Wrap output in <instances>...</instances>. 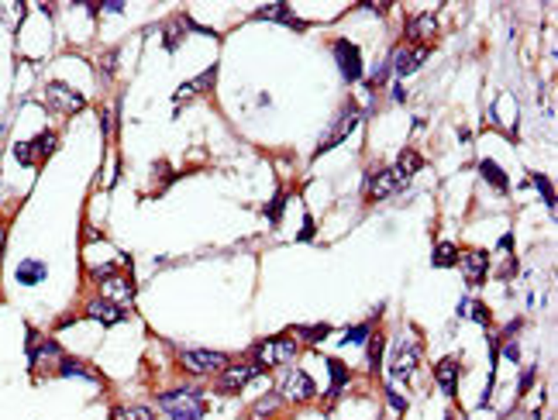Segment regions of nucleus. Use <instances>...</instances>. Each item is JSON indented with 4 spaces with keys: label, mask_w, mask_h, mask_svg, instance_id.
I'll return each mask as SVG.
<instances>
[{
    "label": "nucleus",
    "mask_w": 558,
    "mask_h": 420,
    "mask_svg": "<svg viewBox=\"0 0 558 420\" xmlns=\"http://www.w3.org/2000/svg\"><path fill=\"white\" fill-rule=\"evenodd\" d=\"M159 407L165 410L169 420H203V414H207L203 393L193 389V386H179V389L159 393Z\"/></svg>",
    "instance_id": "f257e3e1"
},
{
    "label": "nucleus",
    "mask_w": 558,
    "mask_h": 420,
    "mask_svg": "<svg viewBox=\"0 0 558 420\" xmlns=\"http://www.w3.org/2000/svg\"><path fill=\"white\" fill-rule=\"evenodd\" d=\"M300 351V344L293 341L290 335H276V337H266L252 348V362H259L262 369H276L283 362H293Z\"/></svg>",
    "instance_id": "f03ea898"
},
{
    "label": "nucleus",
    "mask_w": 558,
    "mask_h": 420,
    "mask_svg": "<svg viewBox=\"0 0 558 420\" xmlns=\"http://www.w3.org/2000/svg\"><path fill=\"white\" fill-rule=\"evenodd\" d=\"M179 365L190 376H214V372H221L228 365V355L224 351H210V348H186V351H179Z\"/></svg>",
    "instance_id": "7ed1b4c3"
},
{
    "label": "nucleus",
    "mask_w": 558,
    "mask_h": 420,
    "mask_svg": "<svg viewBox=\"0 0 558 420\" xmlns=\"http://www.w3.org/2000/svg\"><path fill=\"white\" fill-rule=\"evenodd\" d=\"M266 372L259 362H238V365H224L221 369V376H217V393H224V396H231V393H241L252 379H259Z\"/></svg>",
    "instance_id": "20e7f679"
},
{
    "label": "nucleus",
    "mask_w": 558,
    "mask_h": 420,
    "mask_svg": "<svg viewBox=\"0 0 558 420\" xmlns=\"http://www.w3.org/2000/svg\"><path fill=\"white\" fill-rule=\"evenodd\" d=\"M407 186V179L400 176L393 166H383L376 169V172H369V179H365V197L372 200V204H379V200H386V197H393Z\"/></svg>",
    "instance_id": "39448f33"
},
{
    "label": "nucleus",
    "mask_w": 558,
    "mask_h": 420,
    "mask_svg": "<svg viewBox=\"0 0 558 420\" xmlns=\"http://www.w3.org/2000/svg\"><path fill=\"white\" fill-rule=\"evenodd\" d=\"M331 55H334V62H338V69H341L345 83H359V80H362V48H359V45L348 42V38H334Z\"/></svg>",
    "instance_id": "423d86ee"
},
{
    "label": "nucleus",
    "mask_w": 558,
    "mask_h": 420,
    "mask_svg": "<svg viewBox=\"0 0 558 420\" xmlns=\"http://www.w3.org/2000/svg\"><path fill=\"white\" fill-rule=\"evenodd\" d=\"M45 100H48V107L59 111V114H80L83 107H86V97L66 83H48L45 86Z\"/></svg>",
    "instance_id": "0eeeda50"
},
{
    "label": "nucleus",
    "mask_w": 558,
    "mask_h": 420,
    "mask_svg": "<svg viewBox=\"0 0 558 420\" xmlns=\"http://www.w3.org/2000/svg\"><path fill=\"white\" fill-rule=\"evenodd\" d=\"M421 341H400L397 351H393V362H390V376L397 379V382H407V379L414 376V369H417V362H421Z\"/></svg>",
    "instance_id": "6e6552de"
},
{
    "label": "nucleus",
    "mask_w": 558,
    "mask_h": 420,
    "mask_svg": "<svg viewBox=\"0 0 558 420\" xmlns=\"http://www.w3.org/2000/svg\"><path fill=\"white\" fill-rule=\"evenodd\" d=\"M279 396L290 400V403H307V400L318 396V386H314V379L307 376L304 369H293V372H286V379H283Z\"/></svg>",
    "instance_id": "1a4fd4ad"
},
{
    "label": "nucleus",
    "mask_w": 558,
    "mask_h": 420,
    "mask_svg": "<svg viewBox=\"0 0 558 420\" xmlns=\"http://www.w3.org/2000/svg\"><path fill=\"white\" fill-rule=\"evenodd\" d=\"M428 45H400L397 52L390 55V69L397 73V76H414L421 66H424V59H428Z\"/></svg>",
    "instance_id": "9d476101"
},
{
    "label": "nucleus",
    "mask_w": 558,
    "mask_h": 420,
    "mask_svg": "<svg viewBox=\"0 0 558 420\" xmlns=\"http://www.w3.org/2000/svg\"><path fill=\"white\" fill-rule=\"evenodd\" d=\"M362 125V111L359 107H355V104H352V107H345V114H341V121H338V125L331 127V131H327V134H324V141H320L318 145V152H314V155H324V152H327V148H334V145H341V141H345V138H348V134H352V131H355V127Z\"/></svg>",
    "instance_id": "9b49d317"
},
{
    "label": "nucleus",
    "mask_w": 558,
    "mask_h": 420,
    "mask_svg": "<svg viewBox=\"0 0 558 420\" xmlns=\"http://www.w3.org/2000/svg\"><path fill=\"white\" fill-rule=\"evenodd\" d=\"M455 265L462 269V276H465L469 286H479V283H486V276H489V252H482V248L458 252V262H455Z\"/></svg>",
    "instance_id": "f8f14e48"
},
{
    "label": "nucleus",
    "mask_w": 558,
    "mask_h": 420,
    "mask_svg": "<svg viewBox=\"0 0 558 420\" xmlns=\"http://www.w3.org/2000/svg\"><path fill=\"white\" fill-rule=\"evenodd\" d=\"M458 376H462V365H458V358H441L438 365H435V382L441 386V393L448 396V400H455V393H458Z\"/></svg>",
    "instance_id": "ddd939ff"
},
{
    "label": "nucleus",
    "mask_w": 558,
    "mask_h": 420,
    "mask_svg": "<svg viewBox=\"0 0 558 420\" xmlns=\"http://www.w3.org/2000/svg\"><path fill=\"white\" fill-rule=\"evenodd\" d=\"M255 18H259V21H279V24L293 28V31H307V21L293 18V7H290V4H269V7H259V10H255Z\"/></svg>",
    "instance_id": "4468645a"
},
{
    "label": "nucleus",
    "mask_w": 558,
    "mask_h": 420,
    "mask_svg": "<svg viewBox=\"0 0 558 420\" xmlns=\"http://www.w3.org/2000/svg\"><path fill=\"white\" fill-rule=\"evenodd\" d=\"M438 35V18L435 14H414L407 18V42H431Z\"/></svg>",
    "instance_id": "2eb2a0df"
},
{
    "label": "nucleus",
    "mask_w": 558,
    "mask_h": 420,
    "mask_svg": "<svg viewBox=\"0 0 558 420\" xmlns=\"http://www.w3.org/2000/svg\"><path fill=\"white\" fill-rule=\"evenodd\" d=\"M86 317H93V321H100V324L111 328V324H121V321H124V310H121L118 303H111V300L100 296V300H90V303H86Z\"/></svg>",
    "instance_id": "dca6fc26"
},
{
    "label": "nucleus",
    "mask_w": 558,
    "mask_h": 420,
    "mask_svg": "<svg viewBox=\"0 0 558 420\" xmlns=\"http://www.w3.org/2000/svg\"><path fill=\"white\" fill-rule=\"evenodd\" d=\"M104 300H111V303H131L135 300V286H131V276H111V279H104Z\"/></svg>",
    "instance_id": "f3484780"
},
{
    "label": "nucleus",
    "mask_w": 558,
    "mask_h": 420,
    "mask_svg": "<svg viewBox=\"0 0 558 420\" xmlns=\"http://www.w3.org/2000/svg\"><path fill=\"white\" fill-rule=\"evenodd\" d=\"M327 376H331V386H327V400H338V396H341V389L348 386L352 372H348V365H345L341 358H327Z\"/></svg>",
    "instance_id": "a211bd4d"
},
{
    "label": "nucleus",
    "mask_w": 558,
    "mask_h": 420,
    "mask_svg": "<svg viewBox=\"0 0 558 420\" xmlns=\"http://www.w3.org/2000/svg\"><path fill=\"white\" fill-rule=\"evenodd\" d=\"M45 276H48V269H45V262H39V258H25V262L18 265V283H21V286H39Z\"/></svg>",
    "instance_id": "6ab92c4d"
},
{
    "label": "nucleus",
    "mask_w": 558,
    "mask_h": 420,
    "mask_svg": "<svg viewBox=\"0 0 558 420\" xmlns=\"http://www.w3.org/2000/svg\"><path fill=\"white\" fill-rule=\"evenodd\" d=\"M479 172H482V179H486L496 193H507V190H510V179H507L503 166H496L493 159H482V162H479Z\"/></svg>",
    "instance_id": "aec40b11"
},
{
    "label": "nucleus",
    "mask_w": 558,
    "mask_h": 420,
    "mask_svg": "<svg viewBox=\"0 0 558 420\" xmlns=\"http://www.w3.org/2000/svg\"><path fill=\"white\" fill-rule=\"evenodd\" d=\"M214 80H217V66H210L203 76H197V80H190V83L179 86V90H176V100H186L190 93H203V90H210V86H214Z\"/></svg>",
    "instance_id": "412c9836"
},
{
    "label": "nucleus",
    "mask_w": 558,
    "mask_h": 420,
    "mask_svg": "<svg viewBox=\"0 0 558 420\" xmlns=\"http://www.w3.org/2000/svg\"><path fill=\"white\" fill-rule=\"evenodd\" d=\"M393 169H397L403 179H410V176H414L417 169H424V155H421V152H414V148H403V152H400V159H397V166H393Z\"/></svg>",
    "instance_id": "4be33fe9"
},
{
    "label": "nucleus",
    "mask_w": 558,
    "mask_h": 420,
    "mask_svg": "<svg viewBox=\"0 0 558 420\" xmlns=\"http://www.w3.org/2000/svg\"><path fill=\"white\" fill-rule=\"evenodd\" d=\"M186 28H190V18H186V14H183V21L176 18L172 24H165V28H162V45H165L169 52H176V48H179V38H183V31H186Z\"/></svg>",
    "instance_id": "5701e85b"
},
{
    "label": "nucleus",
    "mask_w": 558,
    "mask_h": 420,
    "mask_svg": "<svg viewBox=\"0 0 558 420\" xmlns=\"http://www.w3.org/2000/svg\"><path fill=\"white\" fill-rule=\"evenodd\" d=\"M458 262V248L451 245V241H438L435 245V255H431V265L435 269H451Z\"/></svg>",
    "instance_id": "b1692460"
},
{
    "label": "nucleus",
    "mask_w": 558,
    "mask_h": 420,
    "mask_svg": "<svg viewBox=\"0 0 558 420\" xmlns=\"http://www.w3.org/2000/svg\"><path fill=\"white\" fill-rule=\"evenodd\" d=\"M458 314L469 317V321H476V324H482V328H489V310H486V303H479V300H462V303H458Z\"/></svg>",
    "instance_id": "393cba45"
},
{
    "label": "nucleus",
    "mask_w": 558,
    "mask_h": 420,
    "mask_svg": "<svg viewBox=\"0 0 558 420\" xmlns=\"http://www.w3.org/2000/svg\"><path fill=\"white\" fill-rule=\"evenodd\" d=\"M383 348H386V337L383 335L369 337V369H372V376L383 372Z\"/></svg>",
    "instance_id": "a878e982"
},
{
    "label": "nucleus",
    "mask_w": 558,
    "mask_h": 420,
    "mask_svg": "<svg viewBox=\"0 0 558 420\" xmlns=\"http://www.w3.org/2000/svg\"><path fill=\"white\" fill-rule=\"evenodd\" d=\"M59 376H83V379H93V382H97V372H93V369H90V365H83V362H73V358H62V362H59Z\"/></svg>",
    "instance_id": "bb28decb"
},
{
    "label": "nucleus",
    "mask_w": 558,
    "mask_h": 420,
    "mask_svg": "<svg viewBox=\"0 0 558 420\" xmlns=\"http://www.w3.org/2000/svg\"><path fill=\"white\" fill-rule=\"evenodd\" d=\"M531 183L538 186V193H541V200H545V207H548V210H552V214H555V186L548 183V176H541V172H534V176H531Z\"/></svg>",
    "instance_id": "cd10ccee"
},
{
    "label": "nucleus",
    "mask_w": 558,
    "mask_h": 420,
    "mask_svg": "<svg viewBox=\"0 0 558 420\" xmlns=\"http://www.w3.org/2000/svg\"><path fill=\"white\" fill-rule=\"evenodd\" d=\"M32 148H35V159L45 162V159L52 155V148H55V131H41L39 138L32 141Z\"/></svg>",
    "instance_id": "c85d7f7f"
},
{
    "label": "nucleus",
    "mask_w": 558,
    "mask_h": 420,
    "mask_svg": "<svg viewBox=\"0 0 558 420\" xmlns=\"http://www.w3.org/2000/svg\"><path fill=\"white\" fill-rule=\"evenodd\" d=\"M111 420H156V414L149 407H121L111 414Z\"/></svg>",
    "instance_id": "c756f323"
},
{
    "label": "nucleus",
    "mask_w": 558,
    "mask_h": 420,
    "mask_svg": "<svg viewBox=\"0 0 558 420\" xmlns=\"http://www.w3.org/2000/svg\"><path fill=\"white\" fill-rule=\"evenodd\" d=\"M279 403H283V396H279V389H273V393H266L252 410H255V417H269L273 410H279Z\"/></svg>",
    "instance_id": "7c9ffc66"
},
{
    "label": "nucleus",
    "mask_w": 558,
    "mask_h": 420,
    "mask_svg": "<svg viewBox=\"0 0 558 420\" xmlns=\"http://www.w3.org/2000/svg\"><path fill=\"white\" fill-rule=\"evenodd\" d=\"M297 335L304 337V344H318L331 335V324H314V328H297Z\"/></svg>",
    "instance_id": "2f4dec72"
},
{
    "label": "nucleus",
    "mask_w": 558,
    "mask_h": 420,
    "mask_svg": "<svg viewBox=\"0 0 558 420\" xmlns=\"http://www.w3.org/2000/svg\"><path fill=\"white\" fill-rule=\"evenodd\" d=\"M283 207H286V193L279 190L276 197L266 204V220H269V224H279V220H283Z\"/></svg>",
    "instance_id": "473e14b6"
},
{
    "label": "nucleus",
    "mask_w": 558,
    "mask_h": 420,
    "mask_svg": "<svg viewBox=\"0 0 558 420\" xmlns=\"http://www.w3.org/2000/svg\"><path fill=\"white\" fill-rule=\"evenodd\" d=\"M14 159H18L21 166H35V162H39V159H35L32 141H18V145H14Z\"/></svg>",
    "instance_id": "72a5a7b5"
},
{
    "label": "nucleus",
    "mask_w": 558,
    "mask_h": 420,
    "mask_svg": "<svg viewBox=\"0 0 558 420\" xmlns=\"http://www.w3.org/2000/svg\"><path fill=\"white\" fill-rule=\"evenodd\" d=\"M345 344H365L369 341V324H359V328H348V335L341 337Z\"/></svg>",
    "instance_id": "f704fd0d"
},
{
    "label": "nucleus",
    "mask_w": 558,
    "mask_h": 420,
    "mask_svg": "<svg viewBox=\"0 0 558 420\" xmlns=\"http://www.w3.org/2000/svg\"><path fill=\"white\" fill-rule=\"evenodd\" d=\"M390 73H393V69H390V59H383V62L376 66V73H372V80H369V86H383L386 80H390Z\"/></svg>",
    "instance_id": "c9c22d12"
},
{
    "label": "nucleus",
    "mask_w": 558,
    "mask_h": 420,
    "mask_svg": "<svg viewBox=\"0 0 558 420\" xmlns=\"http://www.w3.org/2000/svg\"><path fill=\"white\" fill-rule=\"evenodd\" d=\"M90 276H93L97 283H104V279H111V276H118V265H114V262H107V265H97V269H93Z\"/></svg>",
    "instance_id": "e433bc0d"
},
{
    "label": "nucleus",
    "mask_w": 558,
    "mask_h": 420,
    "mask_svg": "<svg viewBox=\"0 0 558 420\" xmlns=\"http://www.w3.org/2000/svg\"><path fill=\"white\" fill-rule=\"evenodd\" d=\"M386 400H390V407H393V410H397V414H403V410H407V400H403V396H400V393H393V389H390V386H386Z\"/></svg>",
    "instance_id": "4c0bfd02"
},
{
    "label": "nucleus",
    "mask_w": 558,
    "mask_h": 420,
    "mask_svg": "<svg viewBox=\"0 0 558 420\" xmlns=\"http://www.w3.org/2000/svg\"><path fill=\"white\" fill-rule=\"evenodd\" d=\"M297 241H314V220H311V217H304V227H300Z\"/></svg>",
    "instance_id": "58836bf2"
},
{
    "label": "nucleus",
    "mask_w": 558,
    "mask_h": 420,
    "mask_svg": "<svg viewBox=\"0 0 558 420\" xmlns=\"http://www.w3.org/2000/svg\"><path fill=\"white\" fill-rule=\"evenodd\" d=\"M114 66H118V48L104 55V76H114Z\"/></svg>",
    "instance_id": "ea45409f"
},
{
    "label": "nucleus",
    "mask_w": 558,
    "mask_h": 420,
    "mask_svg": "<svg viewBox=\"0 0 558 420\" xmlns=\"http://www.w3.org/2000/svg\"><path fill=\"white\" fill-rule=\"evenodd\" d=\"M531 382H534V369H527V372L520 376V393H527V389H531Z\"/></svg>",
    "instance_id": "a19ab883"
},
{
    "label": "nucleus",
    "mask_w": 558,
    "mask_h": 420,
    "mask_svg": "<svg viewBox=\"0 0 558 420\" xmlns=\"http://www.w3.org/2000/svg\"><path fill=\"white\" fill-rule=\"evenodd\" d=\"M503 355H507L510 362H520V348H517V344H507V351H503Z\"/></svg>",
    "instance_id": "79ce46f5"
},
{
    "label": "nucleus",
    "mask_w": 558,
    "mask_h": 420,
    "mask_svg": "<svg viewBox=\"0 0 558 420\" xmlns=\"http://www.w3.org/2000/svg\"><path fill=\"white\" fill-rule=\"evenodd\" d=\"M500 248H503V252H514V234H503V238H500Z\"/></svg>",
    "instance_id": "37998d69"
},
{
    "label": "nucleus",
    "mask_w": 558,
    "mask_h": 420,
    "mask_svg": "<svg viewBox=\"0 0 558 420\" xmlns=\"http://www.w3.org/2000/svg\"><path fill=\"white\" fill-rule=\"evenodd\" d=\"M0 255H4V231H0Z\"/></svg>",
    "instance_id": "c03bdc74"
},
{
    "label": "nucleus",
    "mask_w": 558,
    "mask_h": 420,
    "mask_svg": "<svg viewBox=\"0 0 558 420\" xmlns=\"http://www.w3.org/2000/svg\"><path fill=\"white\" fill-rule=\"evenodd\" d=\"M444 420H451V417H444Z\"/></svg>",
    "instance_id": "a18cd8bd"
}]
</instances>
